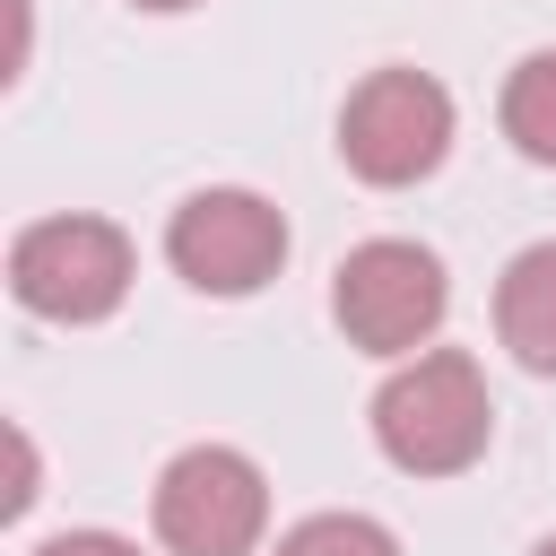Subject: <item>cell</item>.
Returning a JSON list of instances; mask_svg holds the SVG:
<instances>
[{
  "label": "cell",
  "mask_w": 556,
  "mask_h": 556,
  "mask_svg": "<svg viewBox=\"0 0 556 556\" xmlns=\"http://www.w3.org/2000/svg\"><path fill=\"white\" fill-rule=\"evenodd\" d=\"M504 139L539 165H556V52H530L504 78Z\"/></svg>",
  "instance_id": "8"
},
{
  "label": "cell",
  "mask_w": 556,
  "mask_h": 556,
  "mask_svg": "<svg viewBox=\"0 0 556 556\" xmlns=\"http://www.w3.org/2000/svg\"><path fill=\"white\" fill-rule=\"evenodd\" d=\"M486 426H495V400H486V374L460 356V348H434L417 365H400L382 391H374V443L391 469L408 478H452L486 452Z\"/></svg>",
  "instance_id": "1"
},
{
  "label": "cell",
  "mask_w": 556,
  "mask_h": 556,
  "mask_svg": "<svg viewBox=\"0 0 556 556\" xmlns=\"http://www.w3.org/2000/svg\"><path fill=\"white\" fill-rule=\"evenodd\" d=\"M278 556H400V547H391V530L365 521V513H313V521H295V530L278 539Z\"/></svg>",
  "instance_id": "9"
},
{
  "label": "cell",
  "mask_w": 556,
  "mask_h": 556,
  "mask_svg": "<svg viewBox=\"0 0 556 556\" xmlns=\"http://www.w3.org/2000/svg\"><path fill=\"white\" fill-rule=\"evenodd\" d=\"M530 556H556V539H539V547H530Z\"/></svg>",
  "instance_id": "12"
},
{
  "label": "cell",
  "mask_w": 556,
  "mask_h": 556,
  "mask_svg": "<svg viewBox=\"0 0 556 556\" xmlns=\"http://www.w3.org/2000/svg\"><path fill=\"white\" fill-rule=\"evenodd\" d=\"M443 148H452V96L426 70H374L339 113V156L382 191L434 174Z\"/></svg>",
  "instance_id": "5"
},
{
  "label": "cell",
  "mask_w": 556,
  "mask_h": 556,
  "mask_svg": "<svg viewBox=\"0 0 556 556\" xmlns=\"http://www.w3.org/2000/svg\"><path fill=\"white\" fill-rule=\"evenodd\" d=\"M35 556H139V547L113 539V530H61V539H43Z\"/></svg>",
  "instance_id": "10"
},
{
  "label": "cell",
  "mask_w": 556,
  "mask_h": 556,
  "mask_svg": "<svg viewBox=\"0 0 556 556\" xmlns=\"http://www.w3.org/2000/svg\"><path fill=\"white\" fill-rule=\"evenodd\" d=\"M443 295H452V287H443V261H434L426 243L382 235V243H356V252L339 261L330 313H339V330H348L365 356H408L417 339H434Z\"/></svg>",
  "instance_id": "4"
},
{
  "label": "cell",
  "mask_w": 556,
  "mask_h": 556,
  "mask_svg": "<svg viewBox=\"0 0 556 556\" xmlns=\"http://www.w3.org/2000/svg\"><path fill=\"white\" fill-rule=\"evenodd\" d=\"M165 261L200 295H252L287 261V217L261 191H191L165 226Z\"/></svg>",
  "instance_id": "6"
},
{
  "label": "cell",
  "mask_w": 556,
  "mask_h": 556,
  "mask_svg": "<svg viewBox=\"0 0 556 556\" xmlns=\"http://www.w3.org/2000/svg\"><path fill=\"white\" fill-rule=\"evenodd\" d=\"M269 530V486L235 443H191L156 478V539L174 556H252Z\"/></svg>",
  "instance_id": "3"
},
{
  "label": "cell",
  "mask_w": 556,
  "mask_h": 556,
  "mask_svg": "<svg viewBox=\"0 0 556 556\" xmlns=\"http://www.w3.org/2000/svg\"><path fill=\"white\" fill-rule=\"evenodd\" d=\"M139 9H191V0H139Z\"/></svg>",
  "instance_id": "11"
},
{
  "label": "cell",
  "mask_w": 556,
  "mask_h": 556,
  "mask_svg": "<svg viewBox=\"0 0 556 556\" xmlns=\"http://www.w3.org/2000/svg\"><path fill=\"white\" fill-rule=\"evenodd\" d=\"M495 330L530 374H556V243L513 252V269L495 287Z\"/></svg>",
  "instance_id": "7"
},
{
  "label": "cell",
  "mask_w": 556,
  "mask_h": 556,
  "mask_svg": "<svg viewBox=\"0 0 556 556\" xmlns=\"http://www.w3.org/2000/svg\"><path fill=\"white\" fill-rule=\"evenodd\" d=\"M9 287L43 321H104L130 295V235L104 217H43L9 243Z\"/></svg>",
  "instance_id": "2"
}]
</instances>
